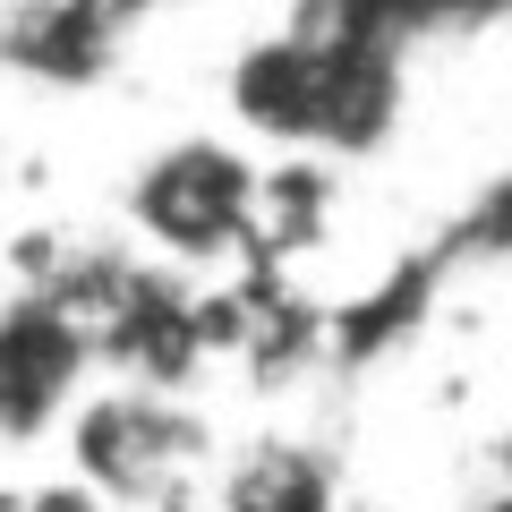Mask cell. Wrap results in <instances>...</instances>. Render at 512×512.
<instances>
[{
  "instance_id": "1",
  "label": "cell",
  "mask_w": 512,
  "mask_h": 512,
  "mask_svg": "<svg viewBox=\"0 0 512 512\" xmlns=\"http://www.w3.org/2000/svg\"><path fill=\"white\" fill-rule=\"evenodd\" d=\"M256 205H265V163L231 137H171L128 180V222L171 274H214L256 256Z\"/></svg>"
},
{
  "instance_id": "2",
  "label": "cell",
  "mask_w": 512,
  "mask_h": 512,
  "mask_svg": "<svg viewBox=\"0 0 512 512\" xmlns=\"http://www.w3.org/2000/svg\"><path fill=\"white\" fill-rule=\"evenodd\" d=\"M205 461V419L163 384H103L69 410V470L103 504H154Z\"/></svg>"
},
{
  "instance_id": "3",
  "label": "cell",
  "mask_w": 512,
  "mask_h": 512,
  "mask_svg": "<svg viewBox=\"0 0 512 512\" xmlns=\"http://www.w3.org/2000/svg\"><path fill=\"white\" fill-rule=\"evenodd\" d=\"M94 325L69 316L52 291L0 299V444L35 453L69 427V410L94 393Z\"/></svg>"
},
{
  "instance_id": "4",
  "label": "cell",
  "mask_w": 512,
  "mask_h": 512,
  "mask_svg": "<svg viewBox=\"0 0 512 512\" xmlns=\"http://www.w3.org/2000/svg\"><path fill=\"white\" fill-rule=\"evenodd\" d=\"M222 94H231V120L248 128V137H265V146H282V154H316L325 52H316V43H299L291 26H282V35H256L248 52L231 60Z\"/></svg>"
},
{
  "instance_id": "5",
  "label": "cell",
  "mask_w": 512,
  "mask_h": 512,
  "mask_svg": "<svg viewBox=\"0 0 512 512\" xmlns=\"http://www.w3.org/2000/svg\"><path fill=\"white\" fill-rule=\"evenodd\" d=\"M222 512H333V470L308 444H256L222 478Z\"/></svg>"
},
{
  "instance_id": "6",
  "label": "cell",
  "mask_w": 512,
  "mask_h": 512,
  "mask_svg": "<svg viewBox=\"0 0 512 512\" xmlns=\"http://www.w3.org/2000/svg\"><path fill=\"white\" fill-rule=\"evenodd\" d=\"M154 9H171V0H103V18H111V35H120L128 18H154Z\"/></svg>"
},
{
  "instance_id": "7",
  "label": "cell",
  "mask_w": 512,
  "mask_h": 512,
  "mask_svg": "<svg viewBox=\"0 0 512 512\" xmlns=\"http://www.w3.org/2000/svg\"><path fill=\"white\" fill-rule=\"evenodd\" d=\"M495 461H504V478H512V427H504V444H495Z\"/></svg>"
}]
</instances>
